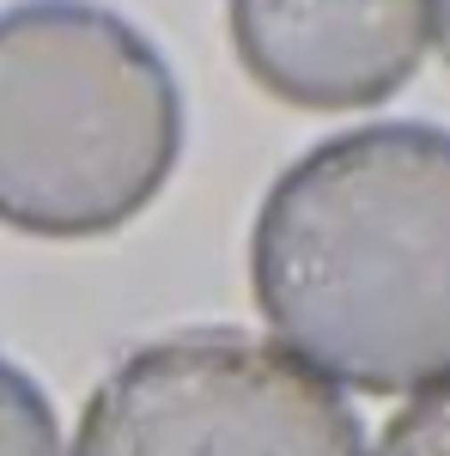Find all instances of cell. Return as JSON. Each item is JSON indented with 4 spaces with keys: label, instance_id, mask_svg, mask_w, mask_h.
Here are the masks:
<instances>
[{
    "label": "cell",
    "instance_id": "6da1fadb",
    "mask_svg": "<svg viewBox=\"0 0 450 456\" xmlns=\"http://www.w3.org/2000/svg\"><path fill=\"white\" fill-rule=\"evenodd\" d=\"M256 305L280 347L372 395L450 378V128L372 122L262 201Z\"/></svg>",
    "mask_w": 450,
    "mask_h": 456
},
{
    "label": "cell",
    "instance_id": "7a4b0ae2",
    "mask_svg": "<svg viewBox=\"0 0 450 456\" xmlns=\"http://www.w3.org/2000/svg\"><path fill=\"white\" fill-rule=\"evenodd\" d=\"M183 152L165 55L92 0L0 12V225L104 238L128 225Z\"/></svg>",
    "mask_w": 450,
    "mask_h": 456
},
{
    "label": "cell",
    "instance_id": "3957f363",
    "mask_svg": "<svg viewBox=\"0 0 450 456\" xmlns=\"http://www.w3.org/2000/svg\"><path fill=\"white\" fill-rule=\"evenodd\" d=\"M73 456H365L359 414L305 359L243 329L128 353L92 389Z\"/></svg>",
    "mask_w": 450,
    "mask_h": 456
},
{
    "label": "cell",
    "instance_id": "277c9868",
    "mask_svg": "<svg viewBox=\"0 0 450 456\" xmlns=\"http://www.w3.org/2000/svg\"><path fill=\"white\" fill-rule=\"evenodd\" d=\"M232 43L286 104L359 110L414 79L426 0H232Z\"/></svg>",
    "mask_w": 450,
    "mask_h": 456
},
{
    "label": "cell",
    "instance_id": "5b68a950",
    "mask_svg": "<svg viewBox=\"0 0 450 456\" xmlns=\"http://www.w3.org/2000/svg\"><path fill=\"white\" fill-rule=\"evenodd\" d=\"M0 456H61L49 395L12 359H0Z\"/></svg>",
    "mask_w": 450,
    "mask_h": 456
},
{
    "label": "cell",
    "instance_id": "8992f818",
    "mask_svg": "<svg viewBox=\"0 0 450 456\" xmlns=\"http://www.w3.org/2000/svg\"><path fill=\"white\" fill-rule=\"evenodd\" d=\"M378 456H450V384L426 389L383 426Z\"/></svg>",
    "mask_w": 450,
    "mask_h": 456
},
{
    "label": "cell",
    "instance_id": "52a82bcc",
    "mask_svg": "<svg viewBox=\"0 0 450 456\" xmlns=\"http://www.w3.org/2000/svg\"><path fill=\"white\" fill-rule=\"evenodd\" d=\"M426 31L438 37V49H445V61H450V0H426Z\"/></svg>",
    "mask_w": 450,
    "mask_h": 456
}]
</instances>
